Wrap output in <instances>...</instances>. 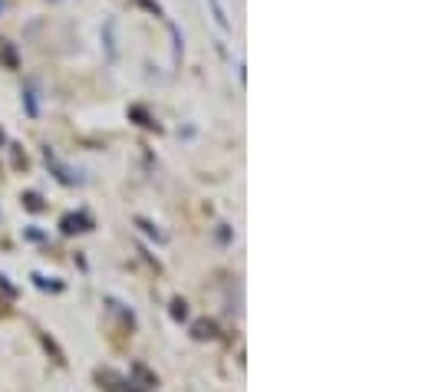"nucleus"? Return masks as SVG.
<instances>
[{
  "label": "nucleus",
  "instance_id": "nucleus-1",
  "mask_svg": "<svg viewBox=\"0 0 425 392\" xmlns=\"http://www.w3.org/2000/svg\"><path fill=\"white\" fill-rule=\"evenodd\" d=\"M208 4H211V13H215L217 27H221V30H227V17H225V7H221V0H208Z\"/></svg>",
  "mask_w": 425,
  "mask_h": 392
}]
</instances>
